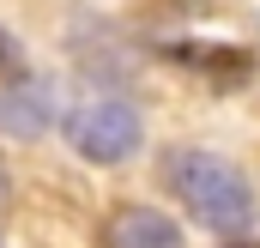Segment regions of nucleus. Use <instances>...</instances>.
<instances>
[{
	"label": "nucleus",
	"instance_id": "1",
	"mask_svg": "<svg viewBox=\"0 0 260 248\" xmlns=\"http://www.w3.org/2000/svg\"><path fill=\"white\" fill-rule=\"evenodd\" d=\"M164 182H170V194L188 206V218H200V224L218 230V236H242V230L254 224V188H248V176H242L230 158H218V151L176 145V151L164 158Z\"/></svg>",
	"mask_w": 260,
	"mask_h": 248
},
{
	"label": "nucleus",
	"instance_id": "2",
	"mask_svg": "<svg viewBox=\"0 0 260 248\" xmlns=\"http://www.w3.org/2000/svg\"><path fill=\"white\" fill-rule=\"evenodd\" d=\"M145 127H139V109L121 103V97H85L73 115H67V145L85 158V164H121L139 151Z\"/></svg>",
	"mask_w": 260,
	"mask_h": 248
},
{
	"label": "nucleus",
	"instance_id": "3",
	"mask_svg": "<svg viewBox=\"0 0 260 248\" xmlns=\"http://www.w3.org/2000/svg\"><path fill=\"white\" fill-rule=\"evenodd\" d=\"M55 121H61V91H55V79L24 73V79H12V85L0 91V133H6V139H43Z\"/></svg>",
	"mask_w": 260,
	"mask_h": 248
},
{
	"label": "nucleus",
	"instance_id": "4",
	"mask_svg": "<svg viewBox=\"0 0 260 248\" xmlns=\"http://www.w3.org/2000/svg\"><path fill=\"white\" fill-rule=\"evenodd\" d=\"M103 248H182V224L145 200H127L103 218Z\"/></svg>",
	"mask_w": 260,
	"mask_h": 248
},
{
	"label": "nucleus",
	"instance_id": "5",
	"mask_svg": "<svg viewBox=\"0 0 260 248\" xmlns=\"http://www.w3.org/2000/svg\"><path fill=\"white\" fill-rule=\"evenodd\" d=\"M6 194H12V176H6V164H0V206H6Z\"/></svg>",
	"mask_w": 260,
	"mask_h": 248
},
{
	"label": "nucleus",
	"instance_id": "6",
	"mask_svg": "<svg viewBox=\"0 0 260 248\" xmlns=\"http://www.w3.org/2000/svg\"><path fill=\"white\" fill-rule=\"evenodd\" d=\"M0 67H6V37H0Z\"/></svg>",
	"mask_w": 260,
	"mask_h": 248
},
{
	"label": "nucleus",
	"instance_id": "7",
	"mask_svg": "<svg viewBox=\"0 0 260 248\" xmlns=\"http://www.w3.org/2000/svg\"><path fill=\"white\" fill-rule=\"evenodd\" d=\"M0 248H6V236H0Z\"/></svg>",
	"mask_w": 260,
	"mask_h": 248
}]
</instances>
